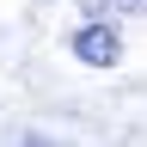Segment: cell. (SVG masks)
I'll use <instances>...</instances> for the list:
<instances>
[{
  "label": "cell",
  "mask_w": 147,
  "mask_h": 147,
  "mask_svg": "<svg viewBox=\"0 0 147 147\" xmlns=\"http://www.w3.org/2000/svg\"><path fill=\"white\" fill-rule=\"evenodd\" d=\"M74 55H80L86 67H117L123 43H117V31H110V25H86L80 37H74Z\"/></svg>",
  "instance_id": "6da1fadb"
}]
</instances>
